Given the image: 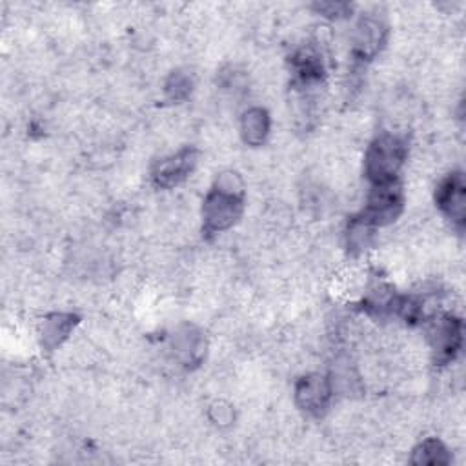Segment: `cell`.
<instances>
[{
    "label": "cell",
    "mask_w": 466,
    "mask_h": 466,
    "mask_svg": "<svg viewBox=\"0 0 466 466\" xmlns=\"http://www.w3.org/2000/svg\"><path fill=\"white\" fill-rule=\"evenodd\" d=\"M242 213V186L237 177L226 173L208 193L202 217L206 233H218L231 228Z\"/></svg>",
    "instance_id": "cell-1"
},
{
    "label": "cell",
    "mask_w": 466,
    "mask_h": 466,
    "mask_svg": "<svg viewBox=\"0 0 466 466\" xmlns=\"http://www.w3.org/2000/svg\"><path fill=\"white\" fill-rule=\"evenodd\" d=\"M406 157V146L399 137L382 135L373 140L366 153V175L373 184L395 180Z\"/></svg>",
    "instance_id": "cell-2"
},
{
    "label": "cell",
    "mask_w": 466,
    "mask_h": 466,
    "mask_svg": "<svg viewBox=\"0 0 466 466\" xmlns=\"http://www.w3.org/2000/svg\"><path fill=\"white\" fill-rule=\"evenodd\" d=\"M400 208H402V193L399 184L395 180L380 182V184H375L368 198L364 215L360 218H364L371 226H382L391 222L399 215Z\"/></svg>",
    "instance_id": "cell-3"
},
{
    "label": "cell",
    "mask_w": 466,
    "mask_h": 466,
    "mask_svg": "<svg viewBox=\"0 0 466 466\" xmlns=\"http://www.w3.org/2000/svg\"><path fill=\"white\" fill-rule=\"evenodd\" d=\"M430 342L437 362L451 360L462 342V322L451 315H444L430 329Z\"/></svg>",
    "instance_id": "cell-4"
},
{
    "label": "cell",
    "mask_w": 466,
    "mask_h": 466,
    "mask_svg": "<svg viewBox=\"0 0 466 466\" xmlns=\"http://www.w3.org/2000/svg\"><path fill=\"white\" fill-rule=\"evenodd\" d=\"M197 164V151L186 147L167 158H162L153 169V180L160 187H171L182 182Z\"/></svg>",
    "instance_id": "cell-5"
},
{
    "label": "cell",
    "mask_w": 466,
    "mask_h": 466,
    "mask_svg": "<svg viewBox=\"0 0 466 466\" xmlns=\"http://www.w3.org/2000/svg\"><path fill=\"white\" fill-rule=\"evenodd\" d=\"M331 386L322 375H306L297 382L295 399L297 404L308 413L319 415L328 406Z\"/></svg>",
    "instance_id": "cell-6"
},
{
    "label": "cell",
    "mask_w": 466,
    "mask_h": 466,
    "mask_svg": "<svg viewBox=\"0 0 466 466\" xmlns=\"http://www.w3.org/2000/svg\"><path fill=\"white\" fill-rule=\"evenodd\" d=\"M437 204L439 208L455 222H464V178L462 173H451L437 189Z\"/></svg>",
    "instance_id": "cell-7"
},
{
    "label": "cell",
    "mask_w": 466,
    "mask_h": 466,
    "mask_svg": "<svg viewBox=\"0 0 466 466\" xmlns=\"http://www.w3.org/2000/svg\"><path fill=\"white\" fill-rule=\"evenodd\" d=\"M384 25L379 22V20H373V18H366L359 24L357 27V35H355V49L360 56L368 58V56H373L379 47L382 46L384 42Z\"/></svg>",
    "instance_id": "cell-8"
},
{
    "label": "cell",
    "mask_w": 466,
    "mask_h": 466,
    "mask_svg": "<svg viewBox=\"0 0 466 466\" xmlns=\"http://www.w3.org/2000/svg\"><path fill=\"white\" fill-rule=\"evenodd\" d=\"M240 129H242V138L251 144V146H258L268 131H269V118H268V113L260 107H253L249 111L244 113L242 116V124H240Z\"/></svg>",
    "instance_id": "cell-9"
},
{
    "label": "cell",
    "mask_w": 466,
    "mask_h": 466,
    "mask_svg": "<svg viewBox=\"0 0 466 466\" xmlns=\"http://www.w3.org/2000/svg\"><path fill=\"white\" fill-rule=\"evenodd\" d=\"M411 461L415 464H446L450 461V455L441 441L426 439L413 450Z\"/></svg>",
    "instance_id": "cell-10"
},
{
    "label": "cell",
    "mask_w": 466,
    "mask_h": 466,
    "mask_svg": "<svg viewBox=\"0 0 466 466\" xmlns=\"http://www.w3.org/2000/svg\"><path fill=\"white\" fill-rule=\"evenodd\" d=\"M73 324H75L73 315H53V317H49L47 320H44V331H42L44 342L51 348L60 344L67 337Z\"/></svg>",
    "instance_id": "cell-11"
},
{
    "label": "cell",
    "mask_w": 466,
    "mask_h": 466,
    "mask_svg": "<svg viewBox=\"0 0 466 466\" xmlns=\"http://www.w3.org/2000/svg\"><path fill=\"white\" fill-rule=\"evenodd\" d=\"M166 91L173 100H180L191 91V80L182 73H173L166 84Z\"/></svg>",
    "instance_id": "cell-12"
}]
</instances>
